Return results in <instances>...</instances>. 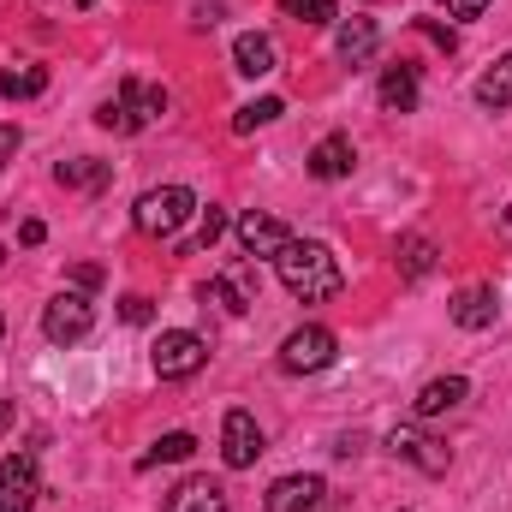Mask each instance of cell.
Here are the masks:
<instances>
[{"instance_id": "obj_1", "label": "cell", "mask_w": 512, "mask_h": 512, "mask_svg": "<svg viewBox=\"0 0 512 512\" xmlns=\"http://www.w3.org/2000/svg\"><path fill=\"white\" fill-rule=\"evenodd\" d=\"M274 274H280V286H286L292 298H304V304H328V298H340V286H346L340 256L328 251L322 239H292L286 251L274 256Z\"/></svg>"}, {"instance_id": "obj_13", "label": "cell", "mask_w": 512, "mask_h": 512, "mask_svg": "<svg viewBox=\"0 0 512 512\" xmlns=\"http://www.w3.org/2000/svg\"><path fill=\"white\" fill-rule=\"evenodd\" d=\"M334 48H340L346 66H364V60H376V48H382V24L358 12V18H346V24L334 30Z\"/></svg>"}, {"instance_id": "obj_10", "label": "cell", "mask_w": 512, "mask_h": 512, "mask_svg": "<svg viewBox=\"0 0 512 512\" xmlns=\"http://www.w3.org/2000/svg\"><path fill=\"white\" fill-rule=\"evenodd\" d=\"M322 495H328V483L298 471V477H280V483H268L262 507H268V512H316V507H322Z\"/></svg>"}, {"instance_id": "obj_23", "label": "cell", "mask_w": 512, "mask_h": 512, "mask_svg": "<svg viewBox=\"0 0 512 512\" xmlns=\"http://www.w3.org/2000/svg\"><path fill=\"white\" fill-rule=\"evenodd\" d=\"M393 256H399V274H405V280H423V274H435V245H429L423 233H405Z\"/></svg>"}, {"instance_id": "obj_32", "label": "cell", "mask_w": 512, "mask_h": 512, "mask_svg": "<svg viewBox=\"0 0 512 512\" xmlns=\"http://www.w3.org/2000/svg\"><path fill=\"white\" fill-rule=\"evenodd\" d=\"M18 143H24V137H18V126H0V167L18 155Z\"/></svg>"}, {"instance_id": "obj_26", "label": "cell", "mask_w": 512, "mask_h": 512, "mask_svg": "<svg viewBox=\"0 0 512 512\" xmlns=\"http://www.w3.org/2000/svg\"><path fill=\"white\" fill-rule=\"evenodd\" d=\"M280 12L298 24H334V0H280Z\"/></svg>"}, {"instance_id": "obj_11", "label": "cell", "mask_w": 512, "mask_h": 512, "mask_svg": "<svg viewBox=\"0 0 512 512\" xmlns=\"http://www.w3.org/2000/svg\"><path fill=\"white\" fill-rule=\"evenodd\" d=\"M447 316H453L465 334H483V328H495V316H501V292H495V286H465V292L447 304Z\"/></svg>"}, {"instance_id": "obj_20", "label": "cell", "mask_w": 512, "mask_h": 512, "mask_svg": "<svg viewBox=\"0 0 512 512\" xmlns=\"http://www.w3.org/2000/svg\"><path fill=\"white\" fill-rule=\"evenodd\" d=\"M54 179H60V185H78V191H102V185L114 179V167L96 161V155H78V161H60Z\"/></svg>"}, {"instance_id": "obj_18", "label": "cell", "mask_w": 512, "mask_h": 512, "mask_svg": "<svg viewBox=\"0 0 512 512\" xmlns=\"http://www.w3.org/2000/svg\"><path fill=\"white\" fill-rule=\"evenodd\" d=\"M233 66H239L245 78H268V72L280 66V54H274V36H262V30H245V36L233 42Z\"/></svg>"}, {"instance_id": "obj_3", "label": "cell", "mask_w": 512, "mask_h": 512, "mask_svg": "<svg viewBox=\"0 0 512 512\" xmlns=\"http://www.w3.org/2000/svg\"><path fill=\"white\" fill-rule=\"evenodd\" d=\"M161 114H167V90H161V84H137V78H126L120 96H114L96 120H102L108 131H143V126H155Z\"/></svg>"}, {"instance_id": "obj_4", "label": "cell", "mask_w": 512, "mask_h": 512, "mask_svg": "<svg viewBox=\"0 0 512 512\" xmlns=\"http://www.w3.org/2000/svg\"><path fill=\"white\" fill-rule=\"evenodd\" d=\"M334 352H340L334 328L304 322V328H292V334L280 340V370H286V376H316V370H328V364H334Z\"/></svg>"}, {"instance_id": "obj_27", "label": "cell", "mask_w": 512, "mask_h": 512, "mask_svg": "<svg viewBox=\"0 0 512 512\" xmlns=\"http://www.w3.org/2000/svg\"><path fill=\"white\" fill-rule=\"evenodd\" d=\"M221 233H227V215H221V209L209 203V209H203V227H197V239H191V251H209V245H215Z\"/></svg>"}, {"instance_id": "obj_35", "label": "cell", "mask_w": 512, "mask_h": 512, "mask_svg": "<svg viewBox=\"0 0 512 512\" xmlns=\"http://www.w3.org/2000/svg\"><path fill=\"white\" fill-rule=\"evenodd\" d=\"M72 6H78V12H90V6H96V0H72Z\"/></svg>"}, {"instance_id": "obj_15", "label": "cell", "mask_w": 512, "mask_h": 512, "mask_svg": "<svg viewBox=\"0 0 512 512\" xmlns=\"http://www.w3.org/2000/svg\"><path fill=\"white\" fill-rule=\"evenodd\" d=\"M417 66L411 60H393V66H382V108L387 114H417Z\"/></svg>"}, {"instance_id": "obj_14", "label": "cell", "mask_w": 512, "mask_h": 512, "mask_svg": "<svg viewBox=\"0 0 512 512\" xmlns=\"http://www.w3.org/2000/svg\"><path fill=\"white\" fill-rule=\"evenodd\" d=\"M352 167H358V149H352V137H346V131H334V137H322V143L310 149V179H322V185L346 179Z\"/></svg>"}, {"instance_id": "obj_19", "label": "cell", "mask_w": 512, "mask_h": 512, "mask_svg": "<svg viewBox=\"0 0 512 512\" xmlns=\"http://www.w3.org/2000/svg\"><path fill=\"white\" fill-rule=\"evenodd\" d=\"M477 102L489 108V114H501V108H512V48L477 78Z\"/></svg>"}, {"instance_id": "obj_7", "label": "cell", "mask_w": 512, "mask_h": 512, "mask_svg": "<svg viewBox=\"0 0 512 512\" xmlns=\"http://www.w3.org/2000/svg\"><path fill=\"white\" fill-rule=\"evenodd\" d=\"M268 453V435H262V423H256L251 411H227V423H221V459H227V471H251L256 459Z\"/></svg>"}, {"instance_id": "obj_37", "label": "cell", "mask_w": 512, "mask_h": 512, "mask_svg": "<svg viewBox=\"0 0 512 512\" xmlns=\"http://www.w3.org/2000/svg\"><path fill=\"white\" fill-rule=\"evenodd\" d=\"M0 262H6V251H0Z\"/></svg>"}, {"instance_id": "obj_12", "label": "cell", "mask_w": 512, "mask_h": 512, "mask_svg": "<svg viewBox=\"0 0 512 512\" xmlns=\"http://www.w3.org/2000/svg\"><path fill=\"white\" fill-rule=\"evenodd\" d=\"M239 245L251 256H280L292 245V227L274 221V215H262V209H251V215H239Z\"/></svg>"}, {"instance_id": "obj_31", "label": "cell", "mask_w": 512, "mask_h": 512, "mask_svg": "<svg viewBox=\"0 0 512 512\" xmlns=\"http://www.w3.org/2000/svg\"><path fill=\"white\" fill-rule=\"evenodd\" d=\"M447 12H453V18H483L489 0H447Z\"/></svg>"}, {"instance_id": "obj_17", "label": "cell", "mask_w": 512, "mask_h": 512, "mask_svg": "<svg viewBox=\"0 0 512 512\" xmlns=\"http://www.w3.org/2000/svg\"><path fill=\"white\" fill-rule=\"evenodd\" d=\"M167 512H227V489L215 477H185L167 495Z\"/></svg>"}, {"instance_id": "obj_30", "label": "cell", "mask_w": 512, "mask_h": 512, "mask_svg": "<svg viewBox=\"0 0 512 512\" xmlns=\"http://www.w3.org/2000/svg\"><path fill=\"white\" fill-rule=\"evenodd\" d=\"M72 280H78V292H96V286H102V268H96V262H78Z\"/></svg>"}, {"instance_id": "obj_22", "label": "cell", "mask_w": 512, "mask_h": 512, "mask_svg": "<svg viewBox=\"0 0 512 512\" xmlns=\"http://www.w3.org/2000/svg\"><path fill=\"white\" fill-rule=\"evenodd\" d=\"M197 453V435H185V429H173V435H161L143 459H137V471H155V465H179V459H191Z\"/></svg>"}, {"instance_id": "obj_9", "label": "cell", "mask_w": 512, "mask_h": 512, "mask_svg": "<svg viewBox=\"0 0 512 512\" xmlns=\"http://www.w3.org/2000/svg\"><path fill=\"white\" fill-rule=\"evenodd\" d=\"M387 447H393L399 459H411L423 477H447V465H453V453H447L435 435H423V429H393V435H387Z\"/></svg>"}, {"instance_id": "obj_6", "label": "cell", "mask_w": 512, "mask_h": 512, "mask_svg": "<svg viewBox=\"0 0 512 512\" xmlns=\"http://www.w3.org/2000/svg\"><path fill=\"white\" fill-rule=\"evenodd\" d=\"M90 328H96V310H90L84 292H60V298H48V310H42V334H48L54 346H78Z\"/></svg>"}, {"instance_id": "obj_34", "label": "cell", "mask_w": 512, "mask_h": 512, "mask_svg": "<svg viewBox=\"0 0 512 512\" xmlns=\"http://www.w3.org/2000/svg\"><path fill=\"white\" fill-rule=\"evenodd\" d=\"M6 423H12V399H0V429H6Z\"/></svg>"}, {"instance_id": "obj_25", "label": "cell", "mask_w": 512, "mask_h": 512, "mask_svg": "<svg viewBox=\"0 0 512 512\" xmlns=\"http://www.w3.org/2000/svg\"><path fill=\"white\" fill-rule=\"evenodd\" d=\"M280 114H286V102H280V96H262V102H251V108L233 114V131L245 137V131H256V126H274Z\"/></svg>"}, {"instance_id": "obj_5", "label": "cell", "mask_w": 512, "mask_h": 512, "mask_svg": "<svg viewBox=\"0 0 512 512\" xmlns=\"http://www.w3.org/2000/svg\"><path fill=\"white\" fill-rule=\"evenodd\" d=\"M149 364H155V376H161V382H185V376H197V370L209 364V340H203V334H191V328H167V334L155 340Z\"/></svg>"}, {"instance_id": "obj_2", "label": "cell", "mask_w": 512, "mask_h": 512, "mask_svg": "<svg viewBox=\"0 0 512 512\" xmlns=\"http://www.w3.org/2000/svg\"><path fill=\"white\" fill-rule=\"evenodd\" d=\"M191 215H197V197H191L185 185H161V191H143V197H137L131 227H137L143 239H173Z\"/></svg>"}, {"instance_id": "obj_28", "label": "cell", "mask_w": 512, "mask_h": 512, "mask_svg": "<svg viewBox=\"0 0 512 512\" xmlns=\"http://www.w3.org/2000/svg\"><path fill=\"white\" fill-rule=\"evenodd\" d=\"M149 316H155V304H149L143 292H131V298H120V322H131V328H143Z\"/></svg>"}, {"instance_id": "obj_33", "label": "cell", "mask_w": 512, "mask_h": 512, "mask_svg": "<svg viewBox=\"0 0 512 512\" xmlns=\"http://www.w3.org/2000/svg\"><path fill=\"white\" fill-rule=\"evenodd\" d=\"M18 239H24V245H42V239H48V227H42V221H24V227H18Z\"/></svg>"}, {"instance_id": "obj_8", "label": "cell", "mask_w": 512, "mask_h": 512, "mask_svg": "<svg viewBox=\"0 0 512 512\" xmlns=\"http://www.w3.org/2000/svg\"><path fill=\"white\" fill-rule=\"evenodd\" d=\"M36 501H42L36 453H6L0 459V512H30Z\"/></svg>"}, {"instance_id": "obj_24", "label": "cell", "mask_w": 512, "mask_h": 512, "mask_svg": "<svg viewBox=\"0 0 512 512\" xmlns=\"http://www.w3.org/2000/svg\"><path fill=\"white\" fill-rule=\"evenodd\" d=\"M42 90H48V72H42V66L0 72V96H6V102H30V96H42Z\"/></svg>"}, {"instance_id": "obj_29", "label": "cell", "mask_w": 512, "mask_h": 512, "mask_svg": "<svg viewBox=\"0 0 512 512\" xmlns=\"http://www.w3.org/2000/svg\"><path fill=\"white\" fill-rule=\"evenodd\" d=\"M417 30H423V36H429V42H435V48H447V54H453V48H459V36H453V30H447V24H435V18H417Z\"/></svg>"}, {"instance_id": "obj_21", "label": "cell", "mask_w": 512, "mask_h": 512, "mask_svg": "<svg viewBox=\"0 0 512 512\" xmlns=\"http://www.w3.org/2000/svg\"><path fill=\"white\" fill-rule=\"evenodd\" d=\"M209 298L221 304V310H233V316H245L256 298H251V268H239V274H221V280H209Z\"/></svg>"}, {"instance_id": "obj_36", "label": "cell", "mask_w": 512, "mask_h": 512, "mask_svg": "<svg viewBox=\"0 0 512 512\" xmlns=\"http://www.w3.org/2000/svg\"><path fill=\"white\" fill-rule=\"evenodd\" d=\"M0 334H6V322H0Z\"/></svg>"}, {"instance_id": "obj_16", "label": "cell", "mask_w": 512, "mask_h": 512, "mask_svg": "<svg viewBox=\"0 0 512 512\" xmlns=\"http://www.w3.org/2000/svg\"><path fill=\"white\" fill-rule=\"evenodd\" d=\"M465 399H471V382H465V376H435V382L417 387L411 411H417V417H441V411H453V405H465Z\"/></svg>"}]
</instances>
